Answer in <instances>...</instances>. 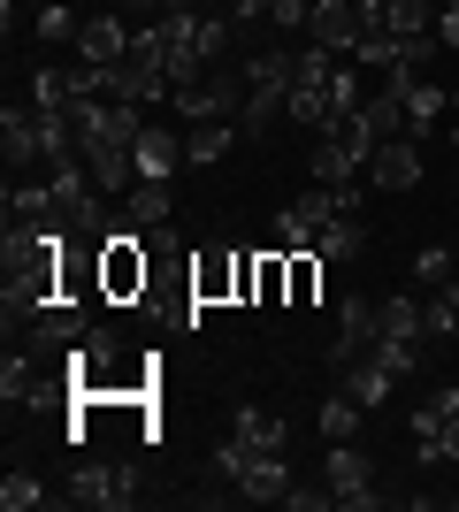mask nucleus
<instances>
[{
  "mask_svg": "<svg viewBox=\"0 0 459 512\" xmlns=\"http://www.w3.org/2000/svg\"><path fill=\"white\" fill-rule=\"evenodd\" d=\"M131 153H138V176H161V184H169V176L184 169V130H169V123H146Z\"/></svg>",
  "mask_w": 459,
  "mask_h": 512,
  "instance_id": "obj_14",
  "label": "nucleus"
},
{
  "mask_svg": "<svg viewBox=\"0 0 459 512\" xmlns=\"http://www.w3.org/2000/svg\"><path fill=\"white\" fill-rule=\"evenodd\" d=\"M0 505H8V512H39L46 482H39V474H8V482H0Z\"/></svg>",
  "mask_w": 459,
  "mask_h": 512,
  "instance_id": "obj_29",
  "label": "nucleus"
},
{
  "mask_svg": "<svg viewBox=\"0 0 459 512\" xmlns=\"http://www.w3.org/2000/svg\"><path fill=\"white\" fill-rule=\"evenodd\" d=\"M383 146L368 123V107H352V115H337V123L314 138V184H360L368 176V153Z\"/></svg>",
  "mask_w": 459,
  "mask_h": 512,
  "instance_id": "obj_1",
  "label": "nucleus"
},
{
  "mask_svg": "<svg viewBox=\"0 0 459 512\" xmlns=\"http://www.w3.org/2000/svg\"><path fill=\"white\" fill-rule=\"evenodd\" d=\"M375 337H383L375 299H345V306H337V344H329V360H337V367L360 360V352H375Z\"/></svg>",
  "mask_w": 459,
  "mask_h": 512,
  "instance_id": "obj_11",
  "label": "nucleus"
},
{
  "mask_svg": "<svg viewBox=\"0 0 459 512\" xmlns=\"http://www.w3.org/2000/svg\"><path fill=\"white\" fill-rule=\"evenodd\" d=\"M238 138H245L238 123H192V130H184V161H192V169H207V161H222Z\"/></svg>",
  "mask_w": 459,
  "mask_h": 512,
  "instance_id": "obj_21",
  "label": "nucleus"
},
{
  "mask_svg": "<svg viewBox=\"0 0 459 512\" xmlns=\"http://www.w3.org/2000/svg\"><path fill=\"white\" fill-rule=\"evenodd\" d=\"M115 8H123V16H131V8L138 16H161V0H115Z\"/></svg>",
  "mask_w": 459,
  "mask_h": 512,
  "instance_id": "obj_33",
  "label": "nucleus"
},
{
  "mask_svg": "<svg viewBox=\"0 0 459 512\" xmlns=\"http://www.w3.org/2000/svg\"><path fill=\"white\" fill-rule=\"evenodd\" d=\"M123 214H131V230H161V222L176 214V199H169L161 176H138L131 192H123Z\"/></svg>",
  "mask_w": 459,
  "mask_h": 512,
  "instance_id": "obj_18",
  "label": "nucleus"
},
{
  "mask_svg": "<svg viewBox=\"0 0 459 512\" xmlns=\"http://www.w3.org/2000/svg\"><path fill=\"white\" fill-rule=\"evenodd\" d=\"M306 39L322 46V54H352V46H360V0H314Z\"/></svg>",
  "mask_w": 459,
  "mask_h": 512,
  "instance_id": "obj_9",
  "label": "nucleus"
},
{
  "mask_svg": "<svg viewBox=\"0 0 459 512\" xmlns=\"http://www.w3.org/2000/svg\"><path fill=\"white\" fill-rule=\"evenodd\" d=\"M345 207H360V184H306V192L276 214V253H314V237Z\"/></svg>",
  "mask_w": 459,
  "mask_h": 512,
  "instance_id": "obj_2",
  "label": "nucleus"
},
{
  "mask_svg": "<svg viewBox=\"0 0 459 512\" xmlns=\"http://www.w3.org/2000/svg\"><path fill=\"white\" fill-rule=\"evenodd\" d=\"M85 169H92L100 192H131L138 184V153L131 146H85Z\"/></svg>",
  "mask_w": 459,
  "mask_h": 512,
  "instance_id": "obj_19",
  "label": "nucleus"
},
{
  "mask_svg": "<svg viewBox=\"0 0 459 512\" xmlns=\"http://www.w3.org/2000/svg\"><path fill=\"white\" fill-rule=\"evenodd\" d=\"M23 329H31V344H62V352H69V344H85V329H92V321H85V306H69V299H46L39 314L23 321Z\"/></svg>",
  "mask_w": 459,
  "mask_h": 512,
  "instance_id": "obj_16",
  "label": "nucleus"
},
{
  "mask_svg": "<svg viewBox=\"0 0 459 512\" xmlns=\"http://www.w3.org/2000/svg\"><path fill=\"white\" fill-rule=\"evenodd\" d=\"M437 291H452V306H459V276H452V283H437ZM452 344H459V321H452Z\"/></svg>",
  "mask_w": 459,
  "mask_h": 512,
  "instance_id": "obj_35",
  "label": "nucleus"
},
{
  "mask_svg": "<svg viewBox=\"0 0 459 512\" xmlns=\"http://www.w3.org/2000/svg\"><path fill=\"white\" fill-rule=\"evenodd\" d=\"M0 161H8V176L46 169V123H39V107H8V115H0Z\"/></svg>",
  "mask_w": 459,
  "mask_h": 512,
  "instance_id": "obj_7",
  "label": "nucleus"
},
{
  "mask_svg": "<svg viewBox=\"0 0 459 512\" xmlns=\"http://www.w3.org/2000/svg\"><path fill=\"white\" fill-rule=\"evenodd\" d=\"M0 398H8V413H16V406H39V398H54V383H46L39 352H8V360H0Z\"/></svg>",
  "mask_w": 459,
  "mask_h": 512,
  "instance_id": "obj_13",
  "label": "nucleus"
},
{
  "mask_svg": "<svg viewBox=\"0 0 459 512\" xmlns=\"http://www.w3.org/2000/svg\"><path fill=\"white\" fill-rule=\"evenodd\" d=\"M77 146H138V107L131 100H77Z\"/></svg>",
  "mask_w": 459,
  "mask_h": 512,
  "instance_id": "obj_5",
  "label": "nucleus"
},
{
  "mask_svg": "<svg viewBox=\"0 0 459 512\" xmlns=\"http://www.w3.org/2000/svg\"><path fill=\"white\" fill-rule=\"evenodd\" d=\"M452 146H459V130H452Z\"/></svg>",
  "mask_w": 459,
  "mask_h": 512,
  "instance_id": "obj_37",
  "label": "nucleus"
},
{
  "mask_svg": "<svg viewBox=\"0 0 459 512\" xmlns=\"http://www.w3.org/2000/svg\"><path fill=\"white\" fill-rule=\"evenodd\" d=\"M238 268H245V253H207V260H192V306L230 299V291H238Z\"/></svg>",
  "mask_w": 459,
  "mask_h": 512,
  "instance_id": "obj_17",
  "label": "nucleus"
},
{
  "mask_svg": "<svg viewBox=\"0 0 459 512\" xmlns=\"http://www.w3.org/2000/svg\"><path fill=\"white\" fill-rule=\"evenodd\" d=\"M437 39L444 54H459V0H437Z\"/></svg>",
  "mask_w": 459,
  "mask_h": 512,
  "instance_id": "obj_32",
  "label": "nucleus"
},
{
  "mask_svg": "<svg viewBox=\"0 0 459 512\" xmlns=\"http://www.w3.org/2000/svg\"><path fill=\"white\" fill-rule=\"evenodd\" d=\"M337 390H345V398H360V406H383V398H391V390H398V375H391V367H383V360H375V352H360V360H345V367H337Z\"/></svg>",
  "mask_w": 459,
  "mask_h": 512,
  "instance_id": "obj_15",
  "label": "nucleus"
},
{
  "mask_svg": "<svg viewBox=\"0 0 459 512\" xmlns=\"http://www.w3.org/2000/svg\"><path fill=\"white\" fill-rule=\"evenodd\" d=\"M414 459H421V467H437V459H452V467H459V413H444L437 436H414Z\"/></svg>",
  "mask_w": 459,
  "mask_h": 512,
  "instance_id": "obj_26",
  "label": "nucleus"
},
{
  "mask_svg": "<svg viewBox=\"0 0 459 512\" xmlns=\"http://www.w3.org/2000/svg\"><path fill=\"white\" fill-rule=\"evenodd\" d=\"M276 16V0H230V23H238V31H253V23H268Z\"/></svg>",
  "mask_w": 459,
  "mask_h": 512,
  "instance_id": "obj_31",
  "label": "nucleus"
},
{
  "mask_svg": "<svg viewBox=\"0 0 459 512\" xmlns=\"http://www.w3.org/2000/svg\"><path fill=\"white\" fill-rule=\"evenodd\" d=\"M322 299V253H291V306Z\"/></svg>",
  "mask_w": 459,
  "mask_h": 512,
  "instance_id": "obj_28",
  "label": "nucleus"
},
{
  "mask_svg": "<svg viewBox=\"0 0 459 512\" xmlns=\"http://www.w3.org/2000/svg\"><path fill=\"white\" fill-rule=\"evenodd\" d=\"M146 276H153V260L138 253V230H115L100 237V299L123 306V299H146Z\"/></svg>",
  "mask_w": 459,
  "mask_h": 512,
  "instance_id": "obj_3",
  "label": "nucleus"
},
{
  "mask_svg": "<svg viewBox=\"0 0 459 512\" xmlns=\"http://www.w3.org/2000/svg\"><path fill=\"white\" fill-rule=\"evenodd\" d=\"M322 482L337 490V505L345 512H368V505H383V490H375V459L360 444H329V459H322Z\"/></svg>",
  "mask_w": 459,
  "mask_h": 512,
  "instance_id": "obj_4",
  "label": "nucleus"
},
{
  "mask_svg": "<svg viewBox=\"0 0 459 512\" xmlns=\"http://www.w3.org/2000/svg\"><path fill=\"white\" fill-rule=\"evenodd\" d=\"M238 497H253V505H284L291 497V459L284 451H253L238 474Z\"/></svg>",
  "mask_w": 459,
  "mask_h": 512,
  "instance_id": "obj_12",
  "label": "nucleus"
},
{
  "mask_svg": "<svg viewBox=\"0 0 459 512\" xmlns=\"http://www.w3.org/2000/svg\"><path fill=\"white\" fill-rule=\"evenodd\" d=\"M276 115H284V85H253V92H245V107H238V130H245V138H261Z\"/></svg>",
  "mask_w": 459,
  "mask_h": 512,
  "instance_id": "obj_25",
  "label": "nucleus"
},
{
  "mask_svg": "<svg viewBox=\"0 0 459 512\" xmlns=\"http://www.w3.org/2000/svg\"><path fill=\"white\" fill-rule=\"evenodd\" d=\"M375 321H383V337H398V344H429V329H421V299H414V291L383 299V306H375Z\"/></svg>",
  "mask_w": 459,
  "mask_h": 512,
  "instance_id": "obj_22",
  "label": "nucleus"
},
{
  "mask_svg": "<svg viewBox=\"0 0 459 512\" xmlns=\"http://www.w3.org/2000/svg\"><path fill=\"white\" fill-rule=\"evenodd\" d=\"M230 428H238L253 451H284V444H291V428L276 421V413H261V406H238V421H230Z\"/></svg>",
  "mask_w": 459,
  "mask_h": 512,
  "instance_id": "obj_24",
  "label": "nucleus"
},
{
  "mask_svg": "<svg viewBox=\"0 0 459 512\" xmlns=\"http://www.w3.org/2000/svg\"><path fill=\"white\" fill-rule=\"evenodd\" d=\"M360 398H345V390H329L322 398V444H352V436H360Z\"/></svg>",
  "mask_w": 459,
  "mask_h": 512,
  "instance_id": "obj_23",
  "label": "nucleus"
},
{
  "mask_svg": "<svg viewBox=\"0 0 459 512\" xmlns=\"http://www.w3.org/2000/svg\"><path fill=\"white\" fill-rule=\"evenodd\" d=\"M69 505H85V512L138 505V467H77L69 474Z\"/></svg>",
  "mask_w": 459,
  "mask_h": 512,
  "instance_id": "obj_6",
  "label": "nucleus"
},
{
  "mask_svg": "<svg viewBox=\"0 0 459 512\" xmlns=\"http://www.w3.org/2000/svg\"><path fill=\"white\" fill-rule=\"evenodd\" d=\"M31 31H39V46H62V39H77V31H85V23H77V16H69V8H62V0H46V8H39V16H31Z\"/></svg>",
  "mask_w": 459,
  "mask_h": 512,
  "instance_id": "obj_27",
  "label": "nucleus"
},
{
  "mask_svg": "<svg viewBox=\"0 0 459 512\" xmlns=\"http://www.w3.org/2000/svg\"><path fill=\"white\" fill-rule=\"evenodd\" d=\"M414 283H421V291L452 283V253H444V245H421V253H414Z\"/></svg>",
  "mask_w": 459,
  "mask_h": 512,
  "instance_id": "obj_30",
  "label": "nucleus"
},
{
  "mask_svg": "<svg viewBox=\"0 0 459 512\" xmlns=\"http://www.w3.org/2000/svg\"><path fill=\"white\" fill-rule=\"evenodd\" d=\"M123 54H131V16H123V8H100V16H85V31H77V62L108 69V62H123Z\"/></svg>",
  "mask_w": 459,
  "mask_h": 512,
  "instance_id": "obj_8",
  "label": "nucleus"
},
{
  "mask_svg": "<svg viewBox=\"0 0 459 512\" xmlns=\"http://www.w3.org/2000/svg\"><path fill=\"white\" fill-rule=\"evenodd\" d=\"M452 107H459V85H452Z\"/></svg>",
  "mask_w": 459,
  "mask_h": 512,
  "instance_id": "obj_36",
  "label": "nucleus"
},
{
  "mask_svg": "<svg viewBox=\"0 0 459 512\" xmlns=\"http://www.w3.org/2000/svg\"><path fill=\"white\" fill-rule=\"evenodd\" d=\"M199 0H161V16H192Z\"/></svg>",
  "mask_w": 459,
  "mask_h": 512,
  "instance_id": "obj_34",
  "label": "nucleus"
},
{
  "mask_svg": "<svg viewBox=\"0 0 459 512\" xmlns=\"http://www.w3.org/2000/svg\"><path fill=\"white\" fill-rule=\"evenodd\" d=\"M360 245H368V222H360V207H345L322 237H314V253H322V260H360Z\"/></svg>",
  "mask_w": 459,
  "mask_h": 512,
  "instance_id": "obj_20",
  "label": "nucleus"
},
{
  "mask_svg": "<svg viewBox=\"0 0 459 512\" xmlns=\"http://www.w3.org/2000/svg\"><path fill=\"white\" fill-rule=\"evenodd\" d=\"M368 184H383V192H414V184H421V146H414V138H383V146L368 153Z\"/></svg>",
  "mask_w": 459,
  "mask_h": 512,
  "instance_id": "obj_10",
  "label": "nucleus"
}]
</instances>
